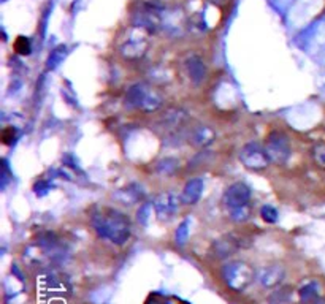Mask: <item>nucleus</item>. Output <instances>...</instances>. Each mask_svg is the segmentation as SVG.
Instances as JSON below:
<instances>
[{
	"label": "nucleus",
	"instance_id": "f257e3e1",
	"mask_svg": "<svg viewBox=\"0 0 325 304\" xmlns=\"http://www.w3.org/2000/svg\"><path fill=\"white\" fill-rule=\"evenodd\" d=\"M92 226L102 239L122 245L129 241L132 226L129 217L111 207H102L92 216Z\"/></svg>",
	"mask_w": 325,
	"mask_h": 304
},
{
	"label": "nucleus",
	"instance_id": "f03ea898",
	"mask_svg": "<svg viewBox=\"0 0 325 304\" xmlns=\"http://www.w3.org/2000/svg\"><path fill=\"white\" fill-rule=\"evenodd\" d=\"M125 105L129 108H137L146 112H152L162 106V97L156 90L146 87L144 84H135L127 90Z\"/></svg>",
	"mask_w": 325,
	"mask_h": 304
},
{
	"label": "nucleus",
	"instance_id": "7ed1b4c3",
	"mask_svg": "<svg viewBox=\"0 0 325 304\" xmlns=\"http://www.w3.org/2000/svg\"><path fill=\"white\" fill-rule=\"evenodd\" d=\"M222 279L233 292H243L254 279V271L244 261H228L222 268Z\"/></svg>",
	"mask_w": 325,
	"mask_h": 304
},
{
	"label": "nucleus",
	"instance_id": "20e7f679",
	"mask_svg": "<svg viewBox=\"0 0 325 304\" xmlns=\"http://www.w3.org/2000/svg\"><path fill=\"white\" fill-rule=\"evenodd\" d=\"M265 150L270 160H273L276 163H284L289 159V156H291V143H289V138L282 131L275 130L270 133L266 138Z\"/></svg>",
	"mask_w": 325,
	"mask_h": 304
},
{
	"label": "nucleus",
	"instance_id": "39448f33",
	"mask_svg": "<svg viewBox=\"0 0 325 304\" xmlns=\"http://www.w3.org/2000/svg\"><path fill=\"white\" fill-rule=\"evenodd\" d=\"M240 162L249 169H263L270 163L266 150L262 149L257 143H247L240 150Z\"/></svg>",
	"mask_w": 325,
	"mask_h": 304
},
{
	"label": "nucleus",
	"instance_id": "423d86ee",
	"mask_svg": "<svg viewBox=\"0 0 325 304\" xmlns=\"http://www.w3.org/2000/svg\"><path fill=\"white\" fill-rule=\"evenodd\" d=\"M251 188L244 182H233L224 194V204L230 213L249 206Z\"/></svg>",
	"mask_w": 325,
	"mask_h": 304
},
{
	"label": "nucleus",
	"instance_id": "0eeeda50",
	"mask_svg": "<svg viewBox=\"0 0 325 304\" xmlns=\"http://www.w3.org/2000/svg\"><path fill=\"white\" fill-rule=\"evenodd\" d=\"M179 201H181V198H178V195L173 192L160 194L154 201V209H156V214H157L159 220L173 219L179 209Z\"/></svg>",
	"mask_w": 325,
	"mask_h": 304
},
{
	"label": "nucleus",
	"instance_id": "6e6552de",
	"mask_svg": "<svg viewBox=\"0 0 325 304\" xmlns=\"http://www.w3.org/2000/svg\"><path fill=\"white\" fill-rule=\"evenodd\" d=\"M285 273H284V268L279 264H273V266H268V268H265L260 276H259V282L263 285V287L266 289H273L276 287V285H279L284 279Z\"/></svg>",
	"mask_w": 325,
	"mask_h": 304
},
{
	"label": "nucleus",
	"instance_id": "1a4fd4ad",
	"mask_svg": "<svg viewBox=\"0 0 325 304\" xmlns=\"http://www.w3.org/2000/svg\"><path fill=\"white\" fill-rule=\"evenodd\" d=\"M202 192H203V179H200V178L190 179L183 188L181 201L184 204H195L198 200H200Z\"/></svg>",
	"mask_w": 325,
	"mask_h": 304
},
{
	"label": "nucleus",
	"instance_id": "9d476101",
	"mask_svg": "<svg viewBox=\"0 0 325 304\" xmlns=\"http://www.w3.org/2000/svg\"><path fill=\"white\" fill-rule=\"evenodd\" d=\"M187 71H189V78L197 84L202 83L206 78V67L198 57H190L187 61Z\"/></svg>",
	"mask_w": 325,
	"mask_h": 304
},
{
	"label": "nucleus",
	"instance_id": "9b49d317",
	"mask_svg": "<svg viewBox=\"0 0 325 304\" xmlns=\"http://www.w3.org/2000/svg\"><path fill=\"white\" fill-rule=\"evenodd\" d=\"M213 138H214V133L208 127H205V125L198 127L194 131V135H192V141L197 146H206V144H209L213 141Z\"/></svg>",
	"mask_w": 325,
	"mask_h": 304
},
{
	"label": "nucleus",
	"instance_id": "f8f14e48",
	"mask_svg": "<svg viewBox=\"0 0 325 304\" xmlns=\"http://www.w3.org/2000/svg\"><path fill=\"white\" fill-rule=\"evenodd\" d=\"M300 299L303 302H313L317 299V285L316 282H308L300 289Z\"/></svg>",
	"mask_w": 325,
	"mask_h": 304
},
{
	"label": "nucleus",
	"instance_id": "ddd939ff",
	"mask_svg": "<svg viewBox=\"0 0 325 304\" xmlns=\"http://www.w3.org/2000/svg\"><path fill=\"white\" fill-rule=\"evenodd\" d=\"M260 216L266 223H275L278 220V211L270 204H266L260 209Z\"/></svg>",
	"mask_w": 325,
	"mask_h": 304
},
{
	"label": "nucleus",
	"instance_id": "4468645a",
	"mask_svg": "<svg viewBox=\"0 0 325 304\" xmlns=\"http://www.w3.org/2000/svg\"><path fill=\"white\" fill-rule=\"evenodd\" d=\"M189 238V220H183L176 230V242L184 244Z\"/></svg>",
	"mask_w": 325,
	"mask_h": 304
},
{
	"label": "nucleus",
	"instance_id": "2eb2a0df",
	"mask_svg": "<svg viewBox=\"0 0 325 304\" xmlns=\"http://www.w3.org/2000/svg\"><path fill=\"white\" fill-rule=\"evenodd\" d=\"M14 49H16V52H20V54H29L30 52V43H29L27 38L17 36L16 42H14Z\"/></svg>",
	"mask_w": 325,
	"mask_h": 304
},
{
	"label": "nucleus",
	"instance_id": "dca6fc26",
	"mask_svg": "<svg viewBox=\"0 0 325 304\" xmlns=\"http://www.w3.org/2000/svg\"><path fill=\"white\" fill-rule=\"evenodd\" d=\"M314 159L322 168H325V143H320L314 147Z\"/></svg>",
	"mask_w": 325,
	"mask_h": 304
},
{
	"label": "nucleus",
	"instance_id": "f3484780",
	"mask_svg": "<svg viewBox=\"0 0 325 304\" xmlns=\"http://www.w3.org/2000/svg\"><path fill=\"white\" fill-rule=\"evenodd\" d=\"M270 299L273 301V304H282V302L289 301V292H287V289H285V290H284V289H281V290L275 292Z\"/></svg>",
	"mask_w": 325,
	"mask_h": 304
},
{
	"label": "nucleus",
	"instance_id": "a211bd4d",
	"mask_svg": "<svg viewBox=\"0 0 325 304\" xmlns=\"http://www.w3.org/2000/svg\"><path fill=\"white\" fill-rule=\"evenodd\" d=\"M144 304H168V302H167V298H165L164 295H160V293H151Z\"/></svg>",
	"mask_w": 325,
	"mask_h": 304
},
{
	"label": "nucleus",
	"instance_id": "6ab92c4d",
	"mask_svg": "<svg viewBox=\"0 0 325 304\" xmlns=\"http://www.w3.org/2000/svg\"><path fill=\"white\" fill-rule=\"evenodd\" d=\"M175 160H171V159H165V160H162L160 163H159V169L162 171V173H165V175H168V173H171V171L176 168V165H170V163H173Z\"/></svg>",
	"mask_w": 325,
	"mask_h": 304
},
{
	"label": "nucleus",
	"instance_id": "aec40b11",
	"mask_svg": "<svg viewBox=\"0 0 325 304\" xmlns=\"http://www.w3.org/2000/svg\"><path fill=\"white\" fill-rule=\"evenodd\" d=\"M13 138H14V128L13 127H8L2 131V141L4 144H11L13 143Z\"/></svg>",
	"mask_w": 325,
	"mask_h": 304
},
{
	"label": "nucleus",
	"instance_id": "412c9836",
	"mask_svg": "<svg viewBox=\"0 0 325 304\" xmlns=\"http://www.w3.org/2000/svg\"><path fill=\"white\" fill-rule=\"evenodd\" d=\"M148 214H149V204H143V206L138 209V220H140L141 223H146Z\"/></svg>",
	"mask_w": 325,
	"mask_h": 304
}]
</instances>
